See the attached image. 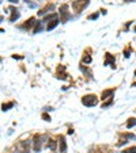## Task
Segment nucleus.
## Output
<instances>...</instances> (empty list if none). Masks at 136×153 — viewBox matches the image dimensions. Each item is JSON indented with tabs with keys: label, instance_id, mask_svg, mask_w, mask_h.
<instances>
[{
	"label": "nucleus",
	"instance_id": "f257e3e1",
	"mask_svg": "<svg viewBox=\"0 0 136 153\" xmlns=\"http://www.w3.org/2000/svg\"><path fill=\"white\" fill-rule=\"evenodd\" d=\"M82 103H83L86 107H94L98 103V99L95 95H86V96L82 98Z\"/></svg>",
	"mask_w": 136,
	"mask_h": 153
},
{
	"label": "nucleus",
	"instance_id": "f03ea898",
	"mask_svg": "<svg viewBox=\"0 0 136 153\" xmlns=\"http://www.w3.org/2000/svg\"><path fill=\"white\" fill-rule=\"evenodd\" d=\"M90 0H75L72 3V8L75 12H82V10H84L89 5Z\"/></svg>",
	"mask_w": 136,
	"mask_h": 153
},
{
	"label": "nucleus",
	"instance_id": "7ed1b4c3",
	"mask_svg": "<svg viewBox=\"0 0 136 153\" xmlns=\"http://www.w3.org/2000/svg\"><path fill=\"white\" fill-rule=\"evenodd\" d=\"M46 21L49 22L48 26H46V29L48 30H53V29L59 25V15L56 14V12H55V14H50V15L46 18Z\"/></svg>",
	"mask_w": 136,
	"mask_h": 153
},
{
	"label": "nucleus",
	"instance_id": "20e7f679",
	"mask_svg": "<svg viewBox=\"0 0 136 153\" xmlns=\"http://www.w3.org/2000/svg\"><path fill=\"white\" fill-rule=\"evenodd\" d=\"M69 19V12H68V5L63 4L60 7V22L61 23H67Z\"/></svg>",
	"mask_w": 136,
	"mask_h": 153
},
{
	"label": "nucleus",
	"instance_id": "39448f33",
	"mask_svg": "<svg viewBox=\"0 0 136 153\" xmlns=\"http://www.w3.org/2000/svg\"><path fill=\"white\" fill-rule=\"evenodd\" d=\"M33 149H34V152H40L41 150V136H34V140H33Z\"/></svg>",
	"mask_w": 136,
	"mask_h": 153
},
{
	"label": "nucleus",
	"instance_id": "423d86ee",
	"mask_svg": "<svg viewBox=\"0 0 136 153\" xmlns=\"http://www.w3.org/2000/svg\"><path fill=\"white\" fill-rule=\"evenodd\" d=\"M16 152L18 153H29V142L23 141L16 146Z\"/></svg>",
	"mask_w": 136,
	"mask_h": 153
},
{
	"label": "nucleus",
	"instance_id": "0eeeda50",
	"mask_svg": "<svg viewBox=\"0 0 136 153\" xmlns=\"http://www.w3.org/2000/svg\"><path fill=\"white\" fill-rule=\"evenodd\" d=\"M59 145H60V152L64 153L67 150V142H65V138L63 136H60L59 137Z\"/></svg>",
	"mask_w": 136,
	"mask_h": 153
},
{
	"label": "nucleus",
	"instance_id": "6e6552de",
	"mask_svg": "<svg viewBox=\"0 0 136 153\" xmlns=\"http://www.w3.org/2000/svg\"><path fill=\"white\" fill-rule=\"evenodd\" d=\"M57 76H59V79H63V80H65L67 79V73H65V68H64L63 65H60L57 68Z\"/></svg>",
	"mask_w": 136,
	"mask_h": 153
},
{
	"label": "nucleus",
	"instance_id": "1a4fd4ad",
	"mask_svg": "<svg viewBox=\"0 0 136 153\" xmlns=\"http://www.w3.org/2000/svg\"><path fill=\"white\" fill-rule=\"evenodd\" d=\"M10 10H11V12H12V14H11V18H10V22H15L16 19L19 18L21 14H19V11L16 10V8H14V7H10Z\"/></svg>",
	"mask_w": 136,
	"mask_h": 153
},
{
	"label": "nucleus",
	"instance_id": "9d476101",
	"mask_svg": "<svg viewBox=\"0 0 136 153\" xmlns=\"http://www.w3.org/2000/svg\"><path fill=\"white\" fill-rule=\"evenodd\" d=\"M114 94V90L112 88V90H106V91L102 92V95H101V98H102V100H105V99H109L112 95Z\"/></svg>",
	"mask_w": 136,
	"mask_h": 153
},
{
	"label": "nucleus",
	"instance_id": "9b49d317",
	"mask_svg": "<svg viewBox=\"0 0 136 153\" xmlns=\"http://www.w3.org/2000/svg\"><path fill=\"white\" fill-rule=\"evenodd\" d=\"M109 64H112L113 65V68H114V58H113V56L112 54H109V53H106V60H105L104 65H109Z\"/></svg>",
	"mask_w": 136,
	"mask_h": 153
},
{
	"label": "nucleus",
	"instance_id": "f8f14e48",
	"mask_svg": "<svg viewBox=\"0 0 136 153\" xmlns=\"http://www.w3.org/2000/svg\"><path fill=\"white\" fill-rule=\"evenodd\" d=\"M33 25H37V23H36V19H34V18H30L29 21L25 22V25H23V29H27V30H29V29H30Z\"/></svg>",
	"mask_w": 136,
	"mask_h": 153
},
{
	"label": "nucleus",
	"instance_id": "ddd939ff",
	"mask_svg": "<svg viewBox=\"0 0 136 153\" xmlns=\"http://www.w3.org/2000/svg\"><path fill=\"white\" fill-rule=\"evenodd\" d=\"M135 125H136V118H129L128 122H127V128L131 129V128H133Z\"/></svg>",
	"mask_w": 136,
	"mask_h": 153
},
{
	"label": "nucleus",
	"instance_id": "4468645a",
	"mask_svg": "<svg viewBox=\"0 0 136 153\" xmlns=\"http://www.w3.org/2000/svg\"><path fill=\"white\" fill-rule=\"evenodd\" d=\"M49 10H53V4H46V7H45V8H42L41 11H40V12H38V14H40V15H44V14H45V12H46V11H49Z\"/></svg>",
	"mask_w": 136,
	"mask_h": 153
},
{
	"label": "nucleus",
	"instance_id": "2eb2a0df",
	"mask_svg": "<svg viewBox=\"0 0 136 153\" xmlns=\"http://www.w3.org/2000/svg\"><path fill=\"white\" fill-rule=\"evenodd\" d=\"M56 146H57V145H56V142H55L53 140H49V141H48V148H49V149L56 150Z\"/></svg>",
	"mask_w": 136,
	"mask_h": 153
},
{
	"label": "nucleus",
	"instance_id": "dca6fc26",
	"mask_svg": "<svg viewBox=\"0 0 136 153\" xmlns=\"http://www.w3.org/2000/svg\"><path fill=\"white\" fill-rule=\"evenodd\" d=\"M12 106H14V103H7V104H3V106H1V110H3V111H7V110H8V108H11Z\"/></svg>",
	"mask_w": 136,
	"mask_h": 153
},
{
	"label": "nucleus",
	"instance_id": "f3484780",
	"mask_svg": "<svg viewBox=\"0 0 136 153\" xmlns=\"http://www.w3.org/2000/svg\"><path fill=\"white\" fill-rule=\"evenodd\" d=\"M42 30V27H41V22H38L36 25V29H34V34H37V33H40V31Z\"/></svg>",
	"mask_w": 136,
	"mask_h": 153
},
{
	"label": "nucleus",
	"instance_id": "a211bd4d",
	"mask_svg": "<svg viewBox=\"0 0 136 153\" xmlns=\"http://www.w3.org/2000/svg\"><path fill=\"white\" fill-rule=\"evenodd\" d=\"M123 153H136V146H132V148H128L125 149Z\"/></svg>",
	"mask_w": 136,
	"mask_h": 153
},
{
	"label": "nucleus",
	"instance_id": "6ab92c4d",
	"mask_svg": "<svg viewBox=\"0 0 136 153\" xmlns=\"http://www.w3.org/2000/svg\"><path fill=\"white\" fill-rule=\"evenodd\" d=\"M90 61H91V57H90V56H86L83 58V62H84V64H89Z\"/></svg>",
	"mask_w": 136,
	"mask_h": 153
},
{
	"label": "nucleus",
	"instance_id": "aec40b11",
	"mask_svg": "<svg viewBox=\"0 0 136 153\" xmlns=\"http://www.w3.org/2000/svg\"><path fill=\"white\" fill-rule=\"evenodd\" d=\"M98 18V14H94V15H89V21H94Z\"/></svg>",
	"mask_w": 136,
	"mask_h": 153
},
{
	"label": "nucleus",
	"instance_id": "412c9836",
	"mask_svg": "<svg viewBox=\"0 0 136 153\" xmlns=\"http://www.w3.org/2000/svg\"><path fill=\"white\" fill-rule=\"evenodd\" d=\"M42 118H44L45 121H50V117H49L48 114H42Z\"/></svg>",
	"mask_w": 136,
	"mask_h": 153
},
{
	"label": "nucleus",
	"instance_id": "4be33fe9",
	"mask_svg": "<svg viewBox=\"0 0 136 153\" xmlns=\"http://www.w3.org/2000/svg\"><path fill=\"white\" fill-rule=\"evenodd\" d=\"M129 53H131V50L128 49V50H127V51H124V56H125L127 58H128V57H129Z\"/></svg>",
	"mask_w": 136,
	"mask_h": 153
},
{
	"label": "nucleus",
	"instance_id": "5701e85b",
	"mask_svg": "<svg viewBox=\"0 0 136 153\" xmlns=\"http://www.w3.org/2000/svg\"><path fill=\"white\" fill-rule=\"evenodd\" d=\"M10 3H12V4H15V3H18V0H8Z\"/></svg>",
	"mask_w": 136,
	"mask_h": 153
},
{
	"label": "nucleus",
	"instance_id": "b1692460",
	"mask_svg": "<svg viewBox=\"0 0 136 153\" xmlns=\"http://www.w3.org/2000/svg\"><path fill=\"white\" fill-rule=\"evenodd\" d=\"M25 1H29V0H25Z\"/></svg>",
	"mask_w": 136,
	"mask_h": 153
},
{
	"label": "nucleus",
	"instance_id": "393cba45",
	"mask_svg": "<svg viewBox=\"0 0 136 153\" xmlns=\"http://www.w3.org/2000/svg\"><path fill=\"white\" fill-rule=\"evenodd\" d=\"M135 76H136V72H135Z\"/></svg>",
	"mask_w": 136,
	"mask_h": 153
},
{
	"label": "nucleus",
	"instance_id": "a878e982",
	"mask_svg": "<svg viewBox=\"0 0 136 153\" xmlns=\"http://www.w3.org/2000/svg\"><path fill=\"white\" fill-rule=\"evenodd\" d=\"M135 31H136V27H135Z\"/></svg>",
	"mask_w": 136,
	"mask_h": 153
}]
</instances>
